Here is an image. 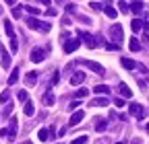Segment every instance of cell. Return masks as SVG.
Masks as SVG:
<instances>
[{"label":"cell","instance_id":"cell-1","mask_svg":"<svg viewBox=\"0 0 149 144\" xmlns=\"http://www.w3.org/2000/svg\"><path fill=\"white\" fill-rule=\"evenodd\" d=\"M122 35H124V29H122V25H120V23H114V25L110 27V37L116 41V45L122 41Z\"/></svg>","mask_w":149,"mask_h":144},{"label":"cell","instance_id":"cell-2","mask_svg":"<svg viewBox=\"0 0 149 144\" xmlns=\"http://www.w3.org/2000/svg\"><path fill=\"white\" fill-rule=\"evenodd\" d=\"M27 27L29 29H35V31H44V33H48L52 29L50 23H42V21H37V19H27Z\"/></svg>","mask_w":149,"mask_h":144},{"label":"cell","instance_id":"cell-3","mask_svg":"<svg viewBox=\"0 0 149 144\" xmlns=\"http://www.w3.org/2000/svg\"><path fill=\"white\" fill-rule=\"evenodd\" d=\"M79 35H81V39L85 41V45H87L89 49H93V47L100 43V39H93V35H89L87 31H79Z\"/></svg>","mask_w":149,"mask_h":144},{"label":"cell","instance_id":"cell-4","mask_svg":"<svg viewBox=\"0 0 149 144\" xmlns=\"http://www.w3.org/2000/svg\"><path fill=\"white\" fill-rule=\"evenodd\" d=\"M17 128H19L17 117H10V125H8V130H6V138L8 140H15L17 138Z\"/></svg>","mask_w":149,"mask_h":144},{"label":"cell","instance_id":"cell-5","mask_svg":"<svg viewBox=\"0 0 149 144\" xmlns=\"http://www.w3.org/2000/svg\"><path fill=\"white\" fill-rule=\"evenodd\" d=\"M44 58H46V51H44L42 47H35V49L31 51V62L40 64V62H44Z\"/></svg>","mask_w":149,"mask_h":144},{"label":"cell","instance_id":"cell-6","mask_svg":"<svg viewBox=\"0 0 149 144\" xmlns=\"http://www.w3.org/2000/svg\"><path fill=\"white\" fill-rule=\"evenodd\" d=\"M79 45H81L79 39H66V41H64V51H66V53H72Z\"/></svg>","mask_w":149,"mask_h":144},{"label":"cell","instance_id":"cell-7","mask_svg":"<svg viewBox=\"0 0 149 144\" xmlns=\"http://www.w3.org/2000/svg\"><path fill=\"white\" fill-rule=\"evenodd\" d=\"M83 64H85L87 68H91V70L95 72V74H100V76L106 72V70H104V66H102V64H97V62H89V60H87V62H83Z\"/></svg>","mask_w":149,"mask_h":144},{"label":"cell","instance_id":"cell-8","mask_svg":"<svg viewBox=\"0 0 149 144\" xmlns=\"http://www.w3.org/2000/svg\"><path fill=\"white\" fill-rule=\"evenodd\" d=\"M130 115L137 117V119H141L143 117V107L139 103H130Z\"/></svg>","mask_w":149,"mask_h":144},{"label":"cell","instance_id":"cell-9","mask_svg":"<svg viewBox=\"0 0 149 144\" xmlns=\"http://www.w3.org/2000/svg\"><path fill=\"white\" fill-rule=\"evenodd\" d=\"M118 93H120V97H124V99H130V97H133V91H130V88H128L124 82L118 84Z\"/></svg>","mask_w":149,"mask_h":144},{"label":"cell","instance_id":"cell-10","mask_svg":"<svg viewBox=\"0 0 149 144\" xmlns=\"http://www.w3.org/2000/svg\"><path fill=\"white\" fill-rule=\"evenodd\" d=\"M83 117H85V113H83V111H74V113H72V117L68 119V125H77V123H81V121H83Z\"/></svg>","mask_w":149,"mask_h":144},{"label":"cell","instance_id":"cell-11","mask_svg":"<svg viewBox=\"0 0 149 144\" xmlns=\"http://www.w3.org/2000/svg\"><path fill=\"white\" fill-rule=\"evenodd\" d=\"M0 51H2V68L6 70V68H10V56L6 53V47L4 45H0Z\"/></svg>","mask_w":149,"mask_h":144},{"label":"cell","instance_id":"cell-12","mask_svg":"<svg viewBox=\"0 0 149 144\" xmlns=\"http://www.w3.org/2000/svg\"><path fill=\"white\" fill-rule=\"evenodd\" d=\"M108 103H110V99H108V97H95V99L91 101V105H93V107H106Z\"/></svg>","mask_w":149,"mask_h":144},{"label":"cell","instance_id":"cell-13","mask_svg":"<svg viewBox=\"0 0 149 144\" xmlns=\"http://www.w3.org/2000/svg\"><path fill=\"white\" fill-rule=\"evenodd\" d=\"M85 80V74H83V72H74V74L70 76V84H81Z\"/></svg>","mask_w":149,"mask_h":144},{"label":"cell","instance_id":"cell-14","mask_svg":"<svg viewBox=\"0 0 149 144\" xmlns=\"http://www.w3.org/2000/svg\"><path fill=\"white\" fill-rule=\"evenodd\" d=\"M122 66H124L126 70H135V68H137V62L130 60V58H122Z\"/></svg>","mask_w":149,"mask_h":144},{"label":"cell","instance_id":"cell-15","mask_svg":"<svg viewBox=\"0 0 149 144\" xmlns=\"http://www.w3.org/2000/svg\"><path fill=\"white\" fill-rule=\"evenodd\" d=\"M130 10H133V12H141L143 10V0H133V2H130Z\"/></svg>","mask_w":149,"mask_h":144},{"label":"cell","instance_id":"cell-16","mask_svg":"<svg viewBox=\"0 0 149 144\" xmlns=\"http://www.w3.org/2000/svg\"><path fill=\"white\" fill-rule=\"evenodd\" d=\"M42 103H44L46 107H52V105H54V95H52V93L48 91V93L44 95V99H42Z\"/></svg>","mask_w":149,"mask_h":144},{"label":"cell","instance_id":"cell-17","mask_svg":"<svg viewBox=\"0 0 149 144\" xmlns=\"http://www.w3.org/2000/svg\"><path fill=\"white\" fill-rule=\"evenodd\" d=\"M128 45H130V51H141V43H139V39L137 37H133L128 41Z\"/></svg>","mask_w":149,"mask_h":144},{"label":"cell","instance_id":"cell-18","mask_svg":"<svg viewBox=\"0 0 149 144\" xmlns=\"http://www.w3.org/2000/svg\"><path fill=\"white\" fill-rule=\"evenodd\" d=\"M4 29H6V35L13 39V37H15V31H13V23H10L8 19H4Z\"/></svg>","mask_w":149,"mask_h":144},{"label":"cell","instance_id":"cell-19","mask_svg":"<svg viewBox=\"0 0 149 144\" xmlns=\"http://www.w3.org/2000/svg\"><path fill=\"white\" fill-rule=\"evenodd\" d=\"M130 27H133L135 33H139L143 29V19H133V25H130Z\"/></svg>","mask_w":149,"mask_h":144},{"label":"cell","instance_id":"cell-20","mask_svg":"<svg viewBox=\"0 0 149 144\" xmlns=\"http://www.w3.org/2000/svg\"><path fill=\"white\" fill-rule=\"evenodd\" d=\"M33 111H35L33 103H31V101H27V103H25V107H23V113H25V115H33Z\"/></svg>","mask_w":149,"mask_h":144},{"label":"cell","instance_id":"cell-21","mask_svg":"<svg viewBox=\"0 0 149 144\" xmlns=\"http://www.w3.org/2000/svg\"><path fill=\"white\" fill-rule=\"evenodd\" d=\"M17 80H19V68H13L10 76H8V84H15Z\"/></svg>","mask_w":149,"mask_h":144},{"label":"cell","instance_id":"cell-22","mask_svg":"<svg viewBox=\"0 0 149 144\" xmlns=\"http://www.w3.org/2000/svg\"><path fill=\"white\" fill-rule=\"evenodd\" d=\"M35 80H37V72H29V74L25 76V82H27V84H31V86L35 84Z\"/></svg>","mask_w":149,"mask_h":144},{"label":"cell","instance_id":"cell-23","mask_svg":"<svg viewBox=\"0 0 149 144\" xmlns=\"http://www.w3.org/2000/svg\"><path fill=\"white\" fill-rule=\"evenodd\" d=\"M95 93H97V95H108L110 88H108V84H97V86H95Z\"/></svg>","mask_w":149,"mask_h":144},{"label":"cell","instance_id":"cell-24","mask_svg":"<svg viewBox=\"0 0 149 144\" xmlns=\"http://www.w3.org/2000/svg\"><path fill=\"white\" fill-rule=\"evenodd\" d=\"M106 128H108V121H106V119H100V121L95 123V130H97V132H104Z\"/></svg>","mask_w":149,"mask_h":144},{"label":"cell","instance_id":"cell-25","mask_svg":"<svg viewBox=\"0 0 149 144\" xmlns=\"http://www.w3.org/2000/svg\"><path fill=\"white\" fill-rule=\"evenodd\" d=\"M104 12L110 16V19H116V10L112 8V6H104Z\"/></svg>","mask_w":149,"mask_h":144},{"label":"cell","instance_id":"cell-26","mask_svg":"<svg viewBox=\"0 0 149 144\" xmlns=\"http://www.w3.org/2000/svg\"><path fill=\"white\" fill-rule=\"evenodd\" d=\"M143 39L149 41V25H147L145 21H143Z\"/></svg>","mask_w":149,"mask_h":144},{"label":"cell","instance_id":"cell-27","mask_svg":"<svg viewBox=\"0 0 149 144\" xmlns=\"http://www.w3.org/2000/svg\"><path fill=\"white\" fill-rule=\"evenodd\" d=\"M29 14H40V8H37V6H23Z\"/></svg>","mask_w":149,"mask_h":144},{"label":"cell","instance_id":"cell-28","mask_svg":"<svg viewBox=\"0 0 149 144\" xmlns=\"http://www.w3.org/2000/svg\"><path fill=\"white\" fill-rule=\"evenodd\" d=\"M37 138H40L42 142H44V140H48V138H50V136H48V130H40V134H37Z\"/></svg>","mask_w":149,"mask_h":144},{"label":"cell","instance_id":"cell-29","mask_svg":"<svg viewBox=\"0 0 149 144\" xmlns=\"http://www.w3.org/2000/svg\"><path fill=\"white\" fill-rule=\"evenodd\" d=\"M17 97H19V99H21V101H27V99H29V95H27V91H19V93H17Z\"/></svg>","mask_w":149,"mask_h":144},{"label":"cell","instance_id":"cell-30","mask_svg":"<svg viewBox=\"0 0 149 144\" xmlns=\"http://www.w3.org/2000/svg\"><path fill=\"white\" fill-rule=\"evenodd\" d=\"M13 113V103H8L6 107H4V113H2V117H6V115H10Z\"/></svg>","mask_w":149,"mask_h":144},{"label":"cell","instance_id":"cell-31","mask_svg":"<svg viewBox=\"0 0 149 144\" xmlns=\"http://www.w3.org/2000/svg\"><path fill=\"white\" fill-rule=\"evenodd\" d=\"M58 80H60V72H54V74H52V84H58Z\"/></svg>","mask_w":149,"mask_h":144},{"label":"cell","instance_id":"cell-32","mask_svg":"<svg viewBox=\"0 0 149 144\" xmlns=\"http://www.w3.org/2000/svg\"><path fill=\"white\" fill-rule=\"evenodd\" d=\"M8 99H10V93H8V91H4L2 95H0V101H2V103H6Z\"/></svg>","mask_w":149,"mask_h":144},{"label":"cell","instance_id":"cell-33","mask_svg":"<svg viewBox=\"0 0 149 144\" xmlns=\"http://www.w3.org/2000/svg\"><path fill=\"white\" fill-rule=\"evenodd\" d=\"M17 49H19V43H17V39L13 37V39H10V51H17Z\"/></svg>","mask_w":149,"mask_h":144},{"label":"cell","instance_id":"cell-34","mask_svg":"<svg viewBox=\"0 0 149 144\" xmlns=\"http://www.w3.org/2000/svg\"><path fill=\"white\" fill-rule=\"evenodd\" d=\"M114 105H116V107H124L126 101H122V97H118V99H114Z\"/></svg>","mask_w":149,"mask_h":144},{"label":"cell","instance_id":"cell-35","mask_svg":"<svg viewBox=\"0 0 149 144\" xmlns=\"http://www.w3.org/2000/svg\"><path fill=\"white\" fill-rule=\"evenodd\" d=\"M106 49H110V51H118V45H116V43H106Z\"/></svg>","mask_w":149,"mask_h":144},{"label":"cell","instance_id":"cell-36","mask_svg":"<svg viewBox=\"0 0 149 144\" xmlns=\"http://www.w3.org/2000/svg\"><path fill=\"white\" fill-rule=\"evenodd\" d=\"M87 93H89L87 88H79V91H77V97H79V99H81V97H87Z\"/></svg>","mask_w":149,"mask_h":144},{"label":"cell","instance_id":"cell-37","mask_svg":"<svg viewBox=\"0 0 149 144\" xmlns=\"http://www.w3.org/2000/svg\"><path fill=\"white\" fill-rule=\"evenodd\" d=\"M85 142H87V136H81L77 140H72V144H85Z\"/></svg>","mask_w":149,"mask_h":144},{"label":"cell","instance_id":"cell-38","mask_svg":"<svg viewBox=\"0 0 149 144\" xmlns=\"http://www.w3.org/2000/svg\"><path fill=\"white\" fill-rule=\"evenodd\" d=\"M118 8H120L122 12H126V10H128V4H126V2H122V0H120V2H118Z\"/></svg>","mask_w":149,"mask_h":144},{"label":"cell","instance_id":"cell-39","mask_svg":"<svg viewBox=\"0 0 149 144\" xmlns=\"http://www.w3.org/2000/svg\"><path fill=\"white\" fill-rule=\"evenodd\" d=\"M13 16H21V6H15L13 8Z\"/></svg>","mask_w":149,"mask_h":144},{"label":"cell","instance_id":"cell-40","mask_svg":"<svg viewBox=\"0 0 149 144\" xmlns=\"http://www.w3.org/2000/svg\"><path fill=\"white\" fill-rule=\"evenodd\" d=\"M79 103H81V101H72V103L68 105V109H70V111H72V109H77V107H79Z\"/></svg>","mask_w":149,"mask_h":144},{"label":"cell","instance_id":"cell-41","mask_svg":"<svg viewBox=\"0 0 149 144\" xmlns=\"http://www.w3.org/2000/svg\"><path fill=\"white\" fill-rule=\"evenodd\" d=\"M91 8H95V10H102V4H100V2H91Z\"/></svg>","mask_w":149,"mask_h":144},{"label":"cell","instance_id":"cell-42","mask_svg":"<svg viewBox=\"0 0 149 144\" xmlns=\"http://www.w3.org/2000/svg\"><path fill=\"white\" fill-rule=\"evenodd\" d=\"M46 14H48V16H54V14H56V8H48Z\"/></svg>","mask_w":149,"mask_h":144},{"label":"cell","instance_id":"cell-43","mask_svg":"<svg viewBox=\"0 0 149 144\" xmlns=\"http://www.w3.org/2000/svg\"><path fill=\"white\" fill-rule=\"evenodd\" d=\"M37 2H40V4H44V6H48V4H50V0H37Z\"/></svg>","mask_w":149,"mask_h":144},{"label":"cell","instance_id":"cell-44","mask_svg":"<svg viewBox=\"0 0 149 144\" xmlns=\"http://www.w3.org/2000/svg\"><path fill=\"white\" fill-rule=\"evenodd\" d=\"M4 2H6L8 6H13V4H15V0H4Z\"/></svg>","mask_w":149,"mask_h":144},{"label":"cell","instance_id":"cell-45","mask_svg":"<svg viewBox=\"0 0 149 144\" xmlns=\"http://www.w3.org/2000/svg\"><path fill=\"white\" fill-rule=\"evenodd\" d=\"M23 144H33V142H29V140H27V142H23Z\"/></svg>","mask_w":149,"mask_h":144},{"label":"cell","instance_id":"cell-46","mask_svg":"<svg viewBox=\"0 0 149 144\" xmlns=\"http://www.w3.org/2000/svg\"><path fill=\"white\" fill-rule=\"evenodd\" d=\"M147 132H149V123H147Z\"/></svg>","mask_w":149,"mask_h":144},{"label":"cell","instance_id":"cell-47","mask_svg":"<svg viewBox=\"0 0 149 144\" xmlns=\"http://www.w3.org/2000/svg\"><path fill=\"white\" fill-rule=\"evenodd\" d=\"M116 144H120V142H116Z\"/></svg>","mask_w":149,"mask_h":144}]
</instances>
